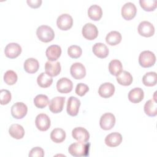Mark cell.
Here are the masks:
<instances>
[{"label":"cell","instance_id":"cell-14","mask_svg":"<svg viewBox=\"0 0 157 157\" xmlns=\"http://www.w3.org/2000/svg\"><path fill=\"white\" fill-rule=\"evenodd\" d=\"M70 72L75 79H82L86 75V69L80 63H75L71 66Z\"/></svg>","mask_w":157,"mask_h":157},{"label":"cell","instance_id":"cell-40","mask_svg":"<svg viewBox=\"0 0 157 157\" xmlns=\"http://www.w3.org/2000/svg\"><path fill=\"white\" fill-rule=\"evenodd\" d=\"M42 1L41 0H27L26 1V2L28 4V6L31 8H34V9L39 7L42 4Z\"/></svg>","mask_w":157,"mask_h":157},{"label":"cell","instance_id":"cell-8","mask_svg":"<svg viewBox=\"0 0 157 157\" xmlns=\"http://www.w3.org/2000/svg\"><path fill=\"white\" fill-rule=\"evenodd\" d=\"M35 124L39 131H45L50 127V119L47 115L45 113H40L37 115L36 118Z\"/></svg>","mask_w":157,"mask_h":157},{"label":"cell","instance_id":"cell-35","mask_svg":"<svg viewBox=\"0 0 157 157\" xmlns=\"http://www.w3.org/2000/svg\"><path fill=\"white\" fill-rule=\"evenodd\" d=\"M140 7L145 11H153L156 7L157 1L156 0H140Z\"/></svg>","mask_w":157,"mask_h":157},{"label":"cell","instance_id":"cell-26","mask_svg":"<svg viewBox=\"0 0 157 157\" xmlns=\"http://www.w3.org/2000/svg\"><path fill=\"white\" fill-rule=\"evenodd\" d=\"M88 15L90 18L94 21L99 20L102 15V9L98 5H92L88 8Z\"/></svg>","mask_w":157,"mask_h":157},{"label":"cell","instance_id":"cell-17","mask_svg":"<svg viewBox=\"0 0 157 157\" xmlns=\"http://www.w3.org/2000/svg\"><path fill=\"white\" fill-rule=\"evenodd\" d=\"M61 65L58 61H48L45 64V73L51 77L57 76L61 72Z\"/></svg>","mask_w":157,"mask_h":157},{"label":"cell","instance_id":"cell-29","mask_svg":"<svg viewBox=\"0 0 157 157\" xmlns=\"http://www.w3.org/2000/svg\"><path fill=\"white\" fill-rule=\"evenodd\" d=\"M144 112L149 117H155L157 115V103L155 100L150 99L145 102Z\"/></svg>","mask_w":157,"mask_h":157},{"label":"cell","instance_id":"cell-4","mask_svg":"<svg viewBox=\"0 0 157 157\" xmlns=\"http://www.w3.org/2000/svg\"><path fill=\"white\" fill-rule=\"evenodd\" d=\"M28 107L25 104L21 102L15 103L11 107V114L16 119L23 118L27 113Z\"/></svg>","mask_w":157,"mask_h":157},{"label":"cell","instance_id":"cell-37","mask_svg":"<svg viewBox=\"0 0 157 157\" xmlns=\"http://www.w3.org/2000/svg\"><path fill=\"white\" fill-rule=\"evenodd\" d=\"M12 96L10 91L7 90H1L0 91L1 104L6 105L11 101Z\"/></svg>","mask_w":157,"mask_h":157},{"label":"cell","instance_id":"cell-7","mask_svg":"<svg viewBox=\"0 0 157 157\" xmlns=\"http://www.w3.org/2000/svg\"><path fill=\"white\" fill-rule=\"evenodd\" d=\"M82 35L83 36L88 40H92L95 39L98 35V29L97 27L91 23H86L82 28Z\"/></svg>","mask_w":157,"mask_h":157},{"label":"cell","instance_id":"cell-10","mask_svg":"<svg viewBox=\"0 0 157 157\" xmlns=\"http://www.w3.org/2000/svg\"><path fill=\"white\" fill-rule=\"evenodd\" d=\"M138 33L140 36L149 37L152 36L155 33L154 26L149 21H143L140 23L138 26Z\"/></svg>","mask_w":157,"mask_h":157},{"label":"cell","instance_id":"cell-36","mask_svg":"<svg viewBox=\"0 0 157 157\" xmlns=\"http://www.w3.org/2000/svg\"><path fill=\"white\" fill-rule=\"evenodd\" d=\"M67 53L72 58H78L82 55V50L79 46L73 45L68 48Z\"/></svg>","mask_w":157,"mask_h":157},{"label":"cell","instance_id":"cell-28","mask_svg":"<svg viewBox=\"0 0 157 157\" xmlns=\"http://www.w3.org/2000/svg\"><path fill=\"white\" fill-rule=\"evenodd\" d=\"M66 132L61 128H55L51 132L50 138L55 143H61L66 139Z\"/></svg>","mask_w":157,"mask_h":157},{"label":"cell","instance_id":"cell-31","mask_svg":"<svg viewBox=\"0 0 157 157\" xmlns=\"http://www.w3.org/2000/svg\"><path fill=\"white\" fill-rule=\"evenodd\" d=\"M142 82L147 86H153L156 85L157 82V75L155 72H149L146 73L142 77Z\"/></svg>","mask_w":157,"mask_h":157},{"label":"cell","instance_id":"cell-13","mask_svg":"<svg viewBox=\"0 0 157 157\" xmlns=\"http://www.w3.org/2000/svg\"><path fill=\"white\" fill-rule=\"evenodd\" d=\"M21 52V46L14 42L10 43L6 45L4 49V53L7 58L13 59L18 57Z\"/></svg>","mask_w":157,"mask_h":157},{"label":"cell","instance_id":"cell-15","mask_svg":"<svg viewBox=\"0 0 157 157\" xmlns=\"http://www.w3.org/2000/svg\"><path fill=\"white\" fill-rule=\"evenodd\" d=\"M72 137L78 142H86L90 139L88 131L84 128L77 127L72 131Z\"/></svg>","mask_w":157,"mask_h":157},{"label":"cell","instance_id":"cell-32","mask_svg":"<svg viewBox=\"0 0 157 157\" xmlns=\"http://www.w3.org/2000/svg\"><path fill=\"white\" fill-rule=\"evenodd\" d=\"M123 70V66L120 61L113 59L109 64V71L110 73L115 76L118 75Z\"/></svg>","mask_w":157,"mask_h":157},{"label":"cell","instance_id":"cell-16","mask_svg":"<svg viewBox=\"0 0 157 157\" xmlns=\"http://www.w3.org/2000/svg\"><path fill=\"white\" fill-rule=\"evenodd\" d=\"M56 88L61 93H68L72 90V82L66 77L61 78L56 83Z\"/></svg>","mask_w":157,"mask_h":157},{"label":"cell","instance_id":"cell-34","mask_svg":"<svg viewBox=\"0 0 157 157\" xmlns=\"http://www.w3.org/2000/svg\"><path fill=\"white\" fill-rule=\"evenodd\" d=\"M18 79L17 74L12 70L6 71L4 75V80L5 83L9 85H14Z\"/></svg>","mask_w":157,"mask_h":157},{"label":"cell","instance_id":"cell-25","mask_svg":"<svg viewBox=\"0 0 157 157\" xmlns=\"http://www.w3.org/2000/svg\"><path fill=\"white\" fill-rule=\"evenodd\" d=\"M133 78L131 74L126 71H121L118 75H117V82L123 86L130 85L132 82Z\"/></svg>","mask_w":157,"mask_h":157},{"label":"cell","instance_id":"cell-27","mask_svg":"<svg viewBox=\"0 0 157 157\" xmlns=\"http://www.w3.org/2000/svg\"><path fill=\"white\" fill-rule=\"evenodd\" d=\"M121 35L119 32L116 31H112L107 34L105 37V41L109 45L114 46L120 44L121 41Z\"/></svg>","mask_w":157,"mask_h":157},{"label":"cell","instance_id":"cell-19","mask_svg":"<svg viewBox=\"0 0 157 157\" xmlns=\"http://www.w3.org/2000/svg\"><path fill=\"white\" fill-rule=\"evenodd\" d=\"M121 135L117 132L108 134L105 138V144L110 147H115L119 145L122 142Z\"/></svg>","mask_w":157,"mask_h":157},{"label":"cell","instance_id":"cell-23","mask_svg":"<svg viewBox=\"0 0 157 157\" xmlns=\"http://www.w3.org/2000/svg\"><path fill=\"white\" fill-rule=\"evenodd\" d=\"M39 68V63L38 61L33 58L27 59L24 63V69L29 74H34L36 72Z\"/></svg>","mask_w":157,"mask_h":157},{"label":"cell","instance_id":"cell-39","mask_svg":"<svg viewBox=\"0 0 157 157\" xmlns=\"http://www.w3.org/2000/svg\"><path fill=\"white\" fill-rule=\"evenodd\" d=\"M28 156L29 157H43L44 156V151L42 148L36 147L31 150Z\"/></svg>","mask_w":157,"mask_h":157},{"label":"cell","instance_id":"cell-5","mask_svg":"<svg viewBox=\"0 0 157 157\" xmlns=\"http://www.w3.org/2000/svg\"><path fill=\"white\" fill-rule=\"evenodd\" d=\"M56 25L61 30L66 31L71 28L72 26L73 19L70 15L67 13H63L58 17Z\"/></svg>","mask_w":157,"mask_h":157},{"label":"cell","instance_id":"cell-22","mask_svg":"<svg viewBox=\"0 0 157 157\" xmlns=\"http://www.w3.org/2000/svg\"><path fill=\"white\" fill-rule=\"evenodd\" d=\"M144 97V91L140 88H134L130 90L128 93L129 100L134 104H137L142 101Z\"/></svg>","mask_w":157,"mask_h":157},{"label":"cell","instance_id":"cell-11","mask_svg":"<svg viewBox=\"0 0 157 157\" xmlns=\"http://www.w3.org/2000/svg\"><path fill=\"white\" fill-rule=\"evenodd\" d=\"M65 98L63 96H57L52 98L49 102V109L53 113L61 112L64 107Z\"/></svg>","mask_w":157,"mask_h":157},{"label":"cell","instance_id":"cell-21","mask_svg":"<svg viewBox=\"0 0 157 157\" xmlns=\"http://www.w3.org/2000/svg\"><path fill=\"white\" fill-rule=\"evenodd\" d=\"M93 53L99 58H106L109 53L108 47L103 43H96L93 47Z\"/></svg>","mask_w":157,"mask_h":157},{"label":"cell","instance_id":"cell-30","mask_svg":"<svg viewBox=\"0 0 157 157\" xmlns=\"http://www.w3.org/2000/svg\"><path fill=\"white\" fill-rule=\"evenodd\" d=\"M37 82L39 86L42 88H47L52 85L53 78L45 72H42L37 77Z\"/></svg>","mask_w":157,"mask_h":157},{"label":"cell","instance_id":"cell-38","mask_svg":"<svg viewBox=\"0 0 157 157\" xmlns=\"http://www.w3.org/2000/svg\"><path fill=\"white\" fill-rule=\"evenodd\" d=\"M89 91V87L83 83H78L75 88V93L79 96H84L86 92Z\"/></svg>","mask_w":157,"mask_h":157},{"label":"cell","instance_id":"cell-2","mask_svg":"<svg viewBox=\"0 0 157 157\" xmlns=\"http://www.w3.org/2000/svg\"><path fill=\"white\" fill-rule=\"evenodd\" d=\"M38 39L43 42H49L55 37V33L53 29L47 25H41L39 26L36 31Z\"/></svg>","mask_w":157,"mask_h":157},{"label":"cell","instance_id":"cell-20","mask_svg":"<svg viewBox=\"0 0 157 157\" xmlns=\"http://www.w3.org/2000/svg\"><path fill=\"white\" fill-rule=\"evenodd\" d=\"M46 56L49 61H56L61 54V48L58 45H52L49 46L45 52Z\"/></svg>","mask_w":157,"mask_h":157},{"label":"cell","instance_id":"cell-12","mask_svg":"<svg viewBox=\"0 0 157 157\" xmlns=\"http://www.w3.org/2000/svg\"><path fill=\"white\" fill-rule=\"evenodd\" d=\"M80 105V101L78 99L74 96H71L69 98L67 103V112L72 117L77 115Z\"/></svg>","mask_w":157,"mask_h":157},{"label":"cell","instance_id":"cell-9","mask_svg":"<svg viewBox=\"0 0 157 157\" xmlns=\"http://www.w3.org/2000/svg\"><path fill=\"white\" fill-rule=\"evenodd\" d=\"M137 12L136 6L131 2L125 3L121 9V15L126 20H131L135 17Z\"/></svg>","mask_w":157,"mask_h":157},{"label":"cell","instance_id":"cell-24","mask_svg":"<svg viewBox=\"0 0 157 157\" xmlns=\"http://www.w3.org/2000/svg\"><path fill=\"white\" fill-rule=\"evenodd\" d=\"M9 133L12 137L16 139H21L25 135V129L20 124H13L9 129Z\"/></svg>","mask_w":157,"mask_h":157},{"label":"cell","instance_id":"cell-1","mask_svg":"<svg viewBox=\"0 0 157 157\" xmlns=\"http://www.w3.org/2000/svg\"><path fill=\"white\" fill-rule=\"evenodd\" d=\"M90 147V143L78 141L70 145L68 148V151L72 156L75 157L86 156L89 155Z\"/></svg>","mask_w":157,"mask_h":157},{"label":"cell","instance_id":"cell-3","mask_svg":"<svg viewBox=\"0 0 157 157\" xmlns=\"http://www.w3.org/2000/svg\"><path fill=\"white\" fill-rule=\"evenodd\" d=\"M155 55L151 51H143L139 55V63L143 67H150L155 64Z\"/></svg>","mask_w":157,"mask_h":157},{"label":"cell","instance_id":"cell-33","mask_svg":"<svg viewBox=\"0 0 157 157\" xmlns=\"http://www.w3.org/2000/svg\"><path fill=\"white\" fill-rule=\"evenodd\" d=\"M34 104L36 107L44 109L48 105V104H49V100L46 95L40 94L37 95L34 98Z\"/></svg>","mask_w":157,"mask_h":157},{"label":"cell","instance_id":"cell-18","mask_svg":"<svg viewBox=\"0 0 157 157\" xmlns=\"http://www.w3.org/2000/svg\"><path fill=\"white\" fill-rule=\"evenodd\" d=\"M115 92L114 85L109 82H105L100 85L98 93L103 98H109L111 97Z\"/></svg>","mask_w":157,"mask_h":157},{"label":"cell","instance_id":"cell-6","mask_svg":"<svg viewBox=\"0 0 157 157\" xmlns=\"http://www.w3.org/2000/svg\"><path fill=\"white\" fill-rule=\"evenodd\" d=\"M115 124V117L111 113H105L103 114L100 118L99 124L104 130L111 129Z\"/></svg>","mask_w":157,"mask_h":157}]
</instances>
